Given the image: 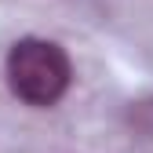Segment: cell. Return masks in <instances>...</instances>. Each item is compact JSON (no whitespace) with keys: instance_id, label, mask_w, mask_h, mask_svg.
<instances>
[{"instance_id":"obj_1","label":"cell","mask_w":153,"mask_h":153,"mask_svg":"<svg viewBox=\"0 0 153 153\" xmlns=\"http://www.w3.org/2000/svg\"><path fill=\"white\" fill-rule=\"evenodd\" d=\"M4 73H7L11 95L36 109L55 106L73 84L69 55L44 36H22L18 44H11L7 59H4Z\"/></svg>"}]
</instances>
